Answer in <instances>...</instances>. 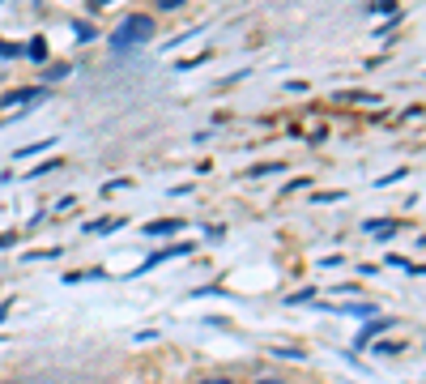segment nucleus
I'll return each instance as SVG.
<instances>
[{
  "label": "nucleus",
  "instance_id": "obj_1",
  "mask_svg": "<svg viewBox=\"0 0 426 384\" xmlns=\"http://www.w3.org/2000/svg\"><path fill=\"white\" fill-rule=\"evenodd\" d=\"M149 39H153V18L149 13H132V18H124L111 30V51H128V47H141Z\"/></svg>",
  "mask_w": 426,
  "mask_h": 384
},
{
  "label": "nucleus",
  "instance_id": "obj_2",
  "mask_svg": "<svg viewBox=\"0 0 426 384\" xmlns=\"http://www.w3.org/2000/svg\"><path fill=\"white\" fill-rule=\"evenodd\" d=\"M39 98H47V86H22V90H9V94H0V112H13V107L39 102Z\"/></svg>",
  "mask_w": 426,
  "mask_h": 384
},
{
  "label": "nucleus",
  "instance_id": "obj_3",
  "mask_svg": "<svg viewBox=\"0 0 426 384\" xmlns=\"http://www.w3.org/2000/svg\"><path fill=\"white\" fill-rule=\"evenodd\" d=\"M175 256H192V244H175V248H163V252H153L137 273H145V269H153V265H163V260H175Z\"/></svg>",
  "mask_w": 426,
  "mask_h": 384
},
{
  "label": "nucleus",
  "instance_id": "obj_4",
  "mask_svg": "<svg viewBox=\"0 0 426 384\" xmlns=\"http://www.w3.org/2000/svg\"><path fill=\"white\" fill-rule=\"evenodd\" d=\"M22 56H26V60H34V65H43V60H47V39H43V34H39V39H30V43L22 47Z\"/></svg>",
  "mask_w": 426,
  "mask_h": 384
},
{
  "label": "nucleus",
  "instance_id": "obj_5",
  "mask_svg": "<svg viewBox=\"0 0 426 384\" xmlns=\"http://www.w3.org/2000/svg\"><path fill=\"white\" fill-rule=\"evenodd\" d=\"M179 227H184L179 218H158V223H149L145 231H149V235H179Z\"/></svg>",
  "mask_w": 426,
  "mask_h": 384
},
{
  "label": "nucleus",
  "instance_id": "obj_6",
  "mask_svg": "<svg viewBox=\"0 0 426 384\" xmlns=\"http://www.w3.org/2000/svg\"><path fill=\"white\" fill-rule=\"evenodd\" d=\"M116 227H120V218H98V223H85L90 235H111Z\"/></svg>",
  "mask_w": 426,
  "mask_h": 384
},
{
  "label": "nucleus",
  "instance_id": "obj_7",
  "mask_svg": "<svg viewBox=\"0 0 426 384\" xmlns=\"http://www.w3.org/2000/svg\"><path fill=\"white\" fill-rule=\"evenodd\" d=\"M384 329H392V324H388V320H371V324L362 329V333H358V346H366V342L376 338V333H384Z\"/></svg>",
  "mask_w": 426,
  "mask_h": 384
},
{
  "label": "nucleus",
  "instance_id": "obj_8",
  "mask_svg": "<svg viewBox=\"0 0 426 384\" xmlns=\"http://www.w3.org/2000/svg\"><path fill=\"white\" fill-rule=\"evenodd\" d=\"M366 231L376 235V239H388V235L397 231V223H388V218H380V223H366Z\"/></svg>",
  "mask_w": 426,
  "mask_h": 384
},
{
  "label": "nucleus",
  "instance_id": "obj_9",
  "mask_svg": "<svg viewBox=\"0 0 426 384\" xmlns=\"http://www.w3.org/2000/svg\"><path fill=\"white\" fill-rule=\"evenodd\" d=\"M56 145V137H47V141H34V145H26V150H18V158H34V154H43V150H51Z\"/></svg>",
  "mask_w": 426,
  "mask_h": 384
},
{
  "label": "nucleus",
  "instance_id": "obj_10",
  "mask_svg": "<svg viewBox=\"0 0 426 384\" xmlns=\"http://www.w3.org/2000/svg\"><path fill=\"white\" fill-rule=\"evenodd\" d=\"M60 77H69V65H47L43 69V81H60Z\"/></svg>",
  "mask_w": 426,
  "mask_h": 384
},
{
  "label": "nucleus",
  "instance_id": "obj_11",
  "mask_svg": "<svg viewBox=\"0 0 426 384\" xmlns=\"http://www.w3.org/2000/svg\"><path fill=\"white\" fill-rule=\"evenodd\" d=\"M13 56H22V47L9 43V39H0V60H13Z\"/></svg>",
  "mask_w": 426,
  "mask_h": 384
},
{
  "label": "nucleus",
  "instance_id": "obj_12",
  "mask_svg": "<svg viewBox=\"0 0 426 384\" xmlns=\"http://www.w3.org/2000/svg\"><path fill=\"white\" fill-rule=\"evenodd\" d=\"M282 162H260V167H252V176H277Z\"/></svg>",
  "mask_w": 426,
  "mask_h": 384
},
{
  "label": "nucleus",
  "instance_id": "obj_13",
  "mask_svg": "<svg viewBox=\"0 0 426 384\" xmlns=\"http://www.w3.org/2000/svg\"><path fill=\"white\" fill-rule=\"evenodd\" d=\"M56 167H60V158H47V162H39L30 176H47V171H56Z\"/></svg>",
  "mask_w": 426,
  "mask_h": 384
},
{
  "label": "nucleus",
  "instance_id": "obj_14",
  "mask_svg": "<svg viewBox=\"0 0 426 384\" xmlns=\"http://www.w3.org/2000/svg\"><path fill=\"white\" fill-rule=\"evenodd\" d=\"M397 5H392V0H371V13H392Z\"/></svg>",
  "mask_w": 426,
  "mask_h": 384
},
{
  "label": "nucleus",
  "instance_id": "obj_15",
  "mask_svg": "<svg viewBox=\"0 0 426 384\" xmlns=\"http://www.w3.org/2000/svg\"><path fill=\"white\" fill-rule=\"evenodd\" d=\"M179 5H188V0H158V9H179Z\"/></svg>",
  "mask_w": 426,
  "mask_h": 384
},
{
  "label": "nucleus",
  "instance_id": "obj_16",
  "mask_svg": "<svg viewBox=\"0 0 426 384\" xmlns=\"http://www.w3.org/2000/svg\"><path fill=\"white\" fill-rule=\"evenodd\" d=\"M106 5H116V0H90V9H106Z\"/></svg>",
  "mask_w": 426,
  "mask_h": 384
},
{
  "label": "nucleus",
  "instance_id": "obj_17",
  "mask_svg": "<svg viewBox=\"0 0 426 384\" xmlns=\"http://www.w3.org/2000/svg\"><path fill=\"white\" fill-rule=\"evenodd\" d=\"M13 239H18V235H0V248H9V244H13Z\"/></svg>",
  "mask_w": 426,
  "mask_h": 384
},
{
  "label": "nucleus",
  "instance_id": "obj_18",
  "mask_svg": "<svg viewBox=\"0 0 426 384\" xmlns=\"http://www.w3.org/2000/svg\"><path fill=\"white\" fill-rule=\"evenodd\" d=\"M200 384H231V380H222V376H218V380H200Z\"/></svg>",
  "mask_w": 426,
  "mask_h": 384
},
{
  "label": "nucleus",
  "instance_id": "obj_19",
  "mask_svg": "<svg viewBox=\"0 0 426 384\" xmlns=\"http://www.w3.org/2000/svg\"><path fill=\"white\" fill-rule=\"evenodd\" d=\"M256 384H282V380H256Z\"/></svg>",
  "mask_w": 426,
  "mask_h": 384
}]
</instances>
